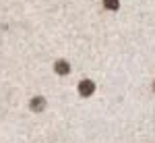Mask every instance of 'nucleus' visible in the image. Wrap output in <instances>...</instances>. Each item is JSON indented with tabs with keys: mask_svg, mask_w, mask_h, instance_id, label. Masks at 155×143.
Instances as JSON below:
<instances>
[{
	"mask_svg": "<svg viewBox=\"0 0 155 143\" xmlns=\"http://www.w3.org/2000/svg\"><path fill=\"white\" fill-rule=\"evenodd\" d=\"M93 91H95V83H93V81L85 79V81H81V83H79V94L83 95V97H89Z\"/></svg>",
	"mask_w": 155,
	"mask_h": 143,
	"instance_id": "obj_1",
	"label": "nucleus"
},
{
	"mask_svg": "<svg viewBox=\"0 0 155 143\" xmlns=\"http://www.w3.org/2000/svg\"><path fill=\"white\" fill-rule=\"evenodd\" d=\"M54 71L58 73V75H68V73H71V64H68L66 60H56Z\"/></svg>",
	"mask_w": 155,
	"mask_h": 143,
	"instance_id": "obj_2",
	"label": "nucleus"
},
{
	"mask_svg": "<svg viewBox=\"0 0 155 143\" xmlns=\"http://www.w3.org/2000/svg\"><path fill=\"white\" fill-rule=\"evenodd\" d=\"M29 108H31L33 112H41V110L46 108V100L37 95V97H33V100H31V104H29Z\"/></svg>",
	"mask_w": 155,
	"mask_h": 143,
	"instance_id": "obj_3",
	"label": "nucleus"
},
{
	"mask_svg": "<svg viewBox=\"0 0 155 143\" xmlns=\"http://www.w3.org/2000/svg\"><path fill=\"white\" fill-rule=\"evenodd\" d=\"M104 6H106V9H110V11H118L120 0H104Z\"/></svg>",
	"mask_w": 155,
	"mask_h": 143,
	"instance_id": "obj_4",
	"label": "nucleus"
}]
</instances>
